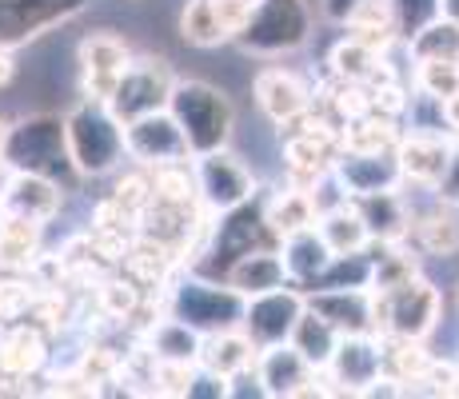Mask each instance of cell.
Listing matches in <instances>:
<instances>
[{"label":"cell","mask_w":459,"mask_h":399,"mask_svg":"<svg viewBox=\"0 0 459 399\" xmlns=\"http://www.w3.org/2000/svg\"><path fill=\"white\" fill-rule=\"evenodd\" d=\"M436 196L444 200V204H459V148L452 152V160H447V172L439 176Z\"/></svg>","instance_id":"74e56055"},{"label":"cell","mask_w":459,"mask_h":399,"mask_svg":"<svg viewBox=\"0 0 459 399\" xmlns=\"http://www.w3.org/2000/svg\"><path fill=\"white\" fill-rule=\"evenodd\" d=\"M168 112L180 120L184 136H188V144H192V156L228 148V140H232L236 108H232V100H228V92H220L208 80H176Z\"/></svg>","instance_id":"7a4b0ae2"},{"label":"cell","mask_w":459,"mask_h":399,"mask_svg":"<svg viewBox=\"0 0 459 399\" xmlns=\"http://www.w3.org/2000/svg\"><path fill=\"white\" fill-rule=\"evenodd\" d=\"M44 363H48V340H44L37 319L21 316L0 327V371L32 379Z\"/></svg>","instance_id":"d6986e66"},{"label":"cell","mask_w":459,"mask_h":399,"mask_svg":"<svg viewBox=\"0 0 459 399\" xmlns=\"http://www.w3.org/2000/svg\"><path fill=\"white\" fill-rule=\"evenodd\" d=\"M13 180H16V168L8 164L4 156H0V208H4V200H8V188H13Z\"/></svg>","instance_id":"ab89813d"},{"label":"cell","mask_w":459,"mask_h":399,"mask_svg":"<svg viewBox=\"0 0 459 399\" xmlns=\"http://www.w3.org/2000/svg\"><path fill=\"white\" fill-rule=\"evenodd\" d=\"M164 308L172 316L188 319L192 327H200L204 335L212 332H228V327L244 324V308L248 296L236 291L228 280H204V276H188L180 283H172V291L164 296Z\"/></svg>","instance_id":"8992f818"},{"label":"cell","mask_w":459,"mask_h":399,"mask_svg":"<svg viewBox=\"0 0 459 399\" xmlns=\"http://www.w3.org/2000/svg\"><path fill=\"white\" fill-rule=\"evenodd\" d=\"M255 0H188L180 16V37L196 48H220L236 44L240 29L248 24Z\"/></svg>","instance_id":"7c38bea8"},{"label":"cell","mask_w":459,"mask_h":399,"mask_svg":"<svg viewBox=\"0 0 459 399\" xmlns=\"http://www.w3.org/2000/svg\"><path fill=\"white\" fill-rule=\"evenodd\" d=\"M44 247V224L29 216H13L8 212L4 232H0V272H32Z\"/></svg>","instance_id":"4316f807"},{"label":"cell","mask_w":459,"mask_h":399,"mask_svg":"<svg viewBox=\"0 0 459 399\" xmlns=\"http://www.w3.org/2000/svg\"><path fill=\"white\" fill-rule=\"evenodd\" d=\"M255 4H260V0H255Z\"/></svg>","instance_id":"bcb514c9"},{"label":"cell","mask_w":459,"mask_h":399,"mask_svg":"<svg viewBox=\"0 0 459 399\" xmlns=\"http://www.w3.org/2000/svg\"><path fill=\"white\" fill-rule=\"evenodd\" d=\"M439 16H452V21H459V0H439Z\"/></svg>","instance_id":"7bdbcfd3"},{"label":"cell","mask_w":459,"mask_h":399,"mask_svg":"<svg viewBox=\"0 0 459 399\" xmlns=\"http://www.w3.org/2000/svg\"><path fill=\"white\" fill-rule=\"evenodd\" d=\"M328 65H332V76L351 80V84H364V88H379L392 80V73L384 68V52L372 48V44H364V40H356V37L335 44Z\"/></svg>","instance_id":"484cf974"},{"label":"cell","mask_w":459,"mask_h":399,"mask_svg":"<svg viewBox=\"0 0 459 399\" xmlns=\"http://www.w3.org/2000/svg\"><path fill=\"white\" fill-rule=\"evenodd\" d=\"M252 92H255V108H260L272 124H280V128L312 108L307 84L296 73H288V68H264V73L255 76Z\"/></svg>","instance_id":"2e32d148"},{"label":"cell","mask_w":459,"mask_h":399,"mask_svg":"<svg viewBox=\"0 0 459 399\" xmlns=\"http://www.w3.org/2000/svg\"><path fill=\"white\" fill-rule=\"evenodd\" d=\"M4 160L16 172H40L65 184L68 172H76L73 156H68V124L56 112H32L8 124V144Z\"/></svg>","instance_id":"277c9868"},{"label":"cell","mask_w":459,"mask_h":399,"mask_svg":"<svg viewBox=\"0 0 459 399\" xmlns=\"http://www.w3.org/2000/svg\"><path fill=\"white\" fill-rule=\"evenodd\" d=\"M320 236L328 239V247L335 256H348V252H368L372 247V228H368V220L359 216L356 204H340V208L324 212L320 216Z\"/></svg>","instance_id":"4dcf8cb0"},{"label":"cell","mask_w":459,"mask_h":399,"mask_svg":"<svg viewBox=\"0 0 459 399\" xmlns=\"http://www.w3.org/2000/svg\"><path fill=\"white\" fill-rule=\"evenodd\" d=\"M340 340H343V332L332 324L328 316H320L316 308H304V316L296 319V332H292V340L288 343H292V348L312 363L316 371H324L332 363L335 348H340Z\"/></svg>","instance_id":"f1b7e54d"},{"label":"cell","mask_w":459,"mask_h":399,"mask_svg":"<svg viewBox=\"0 0 459 399\" xmlns=\"http://www.w3.org/2000/svg\"><path fill=\"white\" fill-rule=\"evenodd\" d=\"M172 88H176V73H172L168 60H160V56H132V65L125 68V76H120L117 92H112L108 108H112V117H117L120 124H132V120L148 117V112L168 108Z\"/></svg>","instance_id":"ba28073f"},{"label":"cell","mask_w":459,"mask_h":399,"mask_svg":"<svg viewBox=\"0 0 459 399\" xmlns=\"http://www.w3.org/2000/svg\"><path fill=\"white\" fill-rule=\"evenodd\" d=\"M395 16H400L403 37H416L423 24L439 16V0H395Z\"/></svg>","instance_id":"8d00e7d4"},{"label":"cell","mask_w":459,"mask_h":399,"mask_svg":"<svg viewBox=\"0 0 459 399\" xmlns=\"http://www.w3.org/2000/svg\"><path fill=\"white\" fill-rule=\"evenodd\" d=\"M4 220H8V212H4V208H0V232H4Z\"/></svg>","instance_id":"f6af8a7d"},{"label":"cell","mask_w":459,"mask_h":399,"mask_svg":"<svg viewBox=\"0 0 459 399\" xmlns=\"http://www.w3.org/2000/svg\"><path fill=\"white\" fill-rule=\"evenodd\" d=\"M452 152H455V148L447 144L439 132L411 128V136H403L400 148H395V160H400L403 180L423 184V188H436L439 176L447 172V160H452Z\"/></svg>","instance_id":"ac0fdd59"},{"label":"cell","mask_w":459,"mask_h":399,"mask_svg":"<svg viewBox=\"0 0 459 399\" xmlns=\"http://www.w3.org/2000/svg\"><path fill=\"white\" fill-rule=\"evenodd\" d=\"M76 60H81V92L88 100H112L120 76L132 65V48L117 32H88L76 44Z\"/></svg>","instance_id":"4fadbf2b"},{"label":"cell","mask_w":459,"mask_h":399,"mask_svg":"<svg viewBox=\"0 0 459 399\" xmlns=\"http://www.w3.org/2000/svg\"><path fill=\"white\" fill-rule=\"evenodd\" d=\"M60 208H65V184L52 180V176H40V172H16L13 188H8V200H4V212L52 224V220L60 216Z\"/></svg>","instance_id":"44dd1931"},{"label":"cell","mask_w":459,"mask_h":399,"mask_svg":"<svg viewBox=\"0 0 459 399\" xmlns=\"http://www.w3.org/2000/svg\"><path fill=\"white\" fill-rule=\"evenodd\" d=\"M192 164H196V188H200V204H204L208 216H224V212L255 200V192H260L252 168L236 152H228V148L192 156Z\"/></svg>","instance_id":"9c48e42d"},{"label":"cell","mask_w":459,"mask_h":399,"mask_svg":"<svg viewBox=\"0 0 459 399\" xmlns=\"http://www.w3.org/2000/svg\"><path fill=\"white\" fill-rule=\"evenodd\" d=\"M416 236H420V247L431 256H455L459 252V216L447 208H436L428 216H420L416 224Z\"/></svg>","instance_id":"d6a6232c"},{"label":"cell","mask_w":459,"mask_h":399,"mask_svg":"<svg viewBox=\"0 0 459 399\" xmlns=\"http://www.w3.org/2000/svg\"><path fill=\"white\" fill-rule=\"evenodd\" d=\"M96 304H100V312L108 316V319H117V324H128V319L136 316V308L144 304V291H140L128 276L100 280V283H96Z\"/></svg>","instance_id":"836d02e7"},{"label":"cell","mask_w":459,"mask_h":399,"mask_svg":"<svg viewBox=\"0 0 459 399\" xmlns=\"http://www.w3.org/2000/svg\"><path fill=\"white\" fill-rule=\"evenodd\" d=\"M307 296L296 291V283H284V288L260 291V296H248V308H244V332L255 340V348H272V343H288L296 332V319L304 316Z\"/></svg>","instance_id":"8fae6325"},{"label":"cell","mask_w":459,"mask_h":399,"mask_svg":"<svg viewBox=\"0 0 459 399\" xmlns=\"http://www.w3.org/2000/svg\"><path fill=\"white\" fill-rule=\"evenodd\" d=\"M376 296V332L400 335V340H428L439 319V291L428 280L411 276L400 288L372 291Z\"/></svg>","instance_id":"52a82bcc"},{"label":"cell","mask_w":459,"mask_h":399,"mask_svg":"<svg viewBox=\"0 0 459 399\" xmlns=\"http://www.w3.org/2000/svg\"><path fill=\"white\" fill-rule=\"evenodd\" d=\"M411 60H452L459 65V21L452 16H436L428 21L416 37H408Z\"/></svg>","instance_id":"1f68e13d"},{"label":"cell","mask_w":459,"mask_h":399,"mask_svg":"<svg viewBox=\"0 0 459 399\" xmlns=\"http://www.w3.org/2000/svg\"><path fill=\"white\" fill-rule=\"evenodd\" d=\"M125 144H128V160H136V164H144V168L192 160L188 136H184L180 120H176L168 108L148 112V117L125 124Z\"/></svg>","instance_id":"5bb4252c"},{"label":"cell","mask_w":459,"mask_h":399,"mask_svg":"<svg viewBox=\"0 0 459 399\" xmlns=\"http://www.w3.org/2000/svg\"><path fill=\"white\" fill-rule=\"evenodd\" d=\"M335 176L343 180V188L351 196H364V192H379V188H395L403 180L400 160L392 152H356V148H343L335 160Z\"/></svg>","instance_id":"ffe728a7"},{"label":"cell","mask_w":459,"mask_h":399,"mask_svg":"<svg viewBox=\"0 0 459 399\" xmlns=\"http://www.w3.org/2000/svg\"><path fill=\"white\" fill-rule=\"evenodd\" d=\"M260 247H284V236L268 224V216H264V200L255 196L248 204H240V208L216 216V224H212V232H208L204 260L196 264V272L200 276L224 280V272L232 268L240 256L260 252Z\"/></svg>","instance_id":"3957f363"},{"label":"cell","mask_w":459,"mask_h":399,"mask_svg":"<svg viewBox=\"0 0 459 399\" xmlns=\"http://www.w3.org/2000/svg\"><path fill=\"white\" fill-rule=\"evenodd\" d=\"M148 348H152L156 360H176V363H200V351H204V332L192 327L188 319L168 312L164 319H156L152 332L144 335Z\"/></svg>","instance_id":"83f0119b"},{"label":"cell","mask_w":459,"mask_h":399,"mask_svg":"<svg viewBox=\"0 0 459 399\" xmlns=\"http://www.w3.org/2000/svg\"><path fill=\"white\" fill-rule=\"evenodd\" d=\"M224 280L232 283L236 291L244 296H260V291H272V288H284L292 283L288 276V264H284V252L280 247H260V252H248L224 272Z\"/></svg>","instance_id":"7402d4cb"},{"label":"cell","mask_w":459,"mask_h":399,"mask_svg":"<svg viewBox=\"0 0 459 399\" xmlns=\"http://www.w3.org/2000/svg\"><path fill=\"white\" fill-rule=\"evenodd\" d=\"M324 379L332 387V395H368L376 379H384V335L351 332L340 340L332 363L324 368Z\"/></svg>","instance_id":"30bf717a"},{"label":"cell","mask_w":459,"mask_h":399,"mask_svg":"<svg viewBox=\"0 0 459 399\" xmlns=\"http://www.w3.org/2000/svg\"><path fill=\"white\" fill-rule=\"evenodd\" d=\"M255 356H260V348H255V340L244 327H228V332H212L204 335V351H200V368L216 371V376L232 379L236 371H248L255 368Z\"/></svg>","instance_id":"d4e9b609"},{"label":"cell","mask_w":459,"mask_h":399,"mask_svg":"<svg viewBox=\"0 0 459 399\" xmlns=\"http://www.w3.org/2000/svg\"><path fill=\"white\" fill-rule=\"evenodd\" d=\"M416 88L436 100L459 96V65L452 60H416Z\"/></svg>","instance_id":"e575fe53"},{"label":"cell","mask_w":459,"mask_h":399,"mask_svg":"<svg viewBox=\"0 0 459 399\" xmlns=\"http://www.w3.org/2000/svg\"><path fill=\"white\" fill-rule=\"evenodd\" d=\"M68 124V156L76 164V176H108L128 156L125 124L112 117L104 100H84L65 117Z\"/></svg>","instance_id":"6da1fadb"},{"label":"cell","mask_w":459,"mask_h":399,"mask_svg":"<svg viewBox=\"0 0 459 399\" xmlns=\"http://www.w3.org/2000/svg\"><path fill=\"white\" fill-rule=\"evenodd\" d=\"M351 204L359 208V216L372 228V239H384V244H395V239L408 236L411 228V212L403 196L395 188H379V192H364V196H351Z\"/></svg>","instance_id":"603a6c76"},{"label":"cell","mask_w":459,"mask_h":399,"mask_svg":"<svg viewBox=\"0 0 459 399\" xmlns=\"http://www.w3.org/2000/svg\"><path fill=\"white\" fill-rule=\"evenodd\" d=\"M255 376H260L264 392L284 399V395H328V379H320L324 371H316L292 343H272L260 348L255 356Z\"/></svg>","instance_id":"9a60e30c"},{"label":"cell","mask_w":459,"mask_h":399,"mask_svg":"<svg viewBox=\"0 0 459 399\" xmlns=\"http://www.w3.org/2000/svg\"><path fill=\"white\" fill-rule=\"evenodd\" d=\"M264 216H268V224L276 228L280 236H292V232H299V228L320 224L316 196L307 188H296V184H288V188H280L276 196L264 200Z\"/></svg>","instance_id":"f546056e"},{"label":"cell","mask_w":459,"mask_h":399,"mask_svg":"<svg viewBox=\"0 0 459 399\" xmlns=\"http://www.w3.org/2000/svg\"><path fill=\"white\" fill-rule=\"evenodd\" d=\"M112 200H117L120 208H125L128 216L140 224V216H144V208L156 200L152 176H144V172H132V176H125V180L117 184V192H112Z\"/></svg>","instance_id":"d590c367"},{"label":"cell","mask_w":459,"mask_h":399,"mask_svg":"<svg viewBox=\"0 0 459 399\" xmlns=\"http://www.w3.org/2000/svg\"><path fill=\"white\" fill-rule=\"evenodd\" d=\"M359 4H364V0H320V16L332 24H348V16L356 13Z\"/></svg>","instance_id":"f35d334b"},{"label":"cell","mask_w":459,"mask_h":399,"mask_svg":"<svg viewBox=\"0 0 459 399\" xmlns=\"http://www.w3.org/2000/svg\"><path fill=\"white\" fill-rule=\"evenodd\" d=\"M4 144H8V124L0 120V156H4Z\"/></svg>","instance_id":"ee69618b"},{"label":"cell","mask_w":459,"mask_h":399,"mask_svg":"<svg viewBox=\"0 0 459 399\" xmlns=\"http://www.w3.org/2000/svg\"><path fill=\"white\" fill-rule=\"evenodd\" d=\"M444 120H447V128H455V132H459V96L444 100Z\"/></svg>","instance_id":"b9f144b4"},{"label":"cell","mask_w":459,"mask_h":399,"mask_svg":"<svg viewBox=\"0 0 459 399\" xmlns=\"http://www.w3.org/2000/svg\"><path fill=\"white\" fill-rule=\"evenodd\" d=\"M13 76H16L13 56H8V48H0V88H4V84H13Z\"/></svg>","instance_id":"60d3db41"},{"label":"cell","mask_w":459,"mask_h":399,"mask_svg":"<svg viewBox=\"0 0 459 399\" xmlns=\"http://www.w3.org/2000/svg\"><path fill=\"white\" fill-rule=\"evenodd\" d=\"M307 37H312L307 0H260L236 37V48L248 56H284V52L304 48Z\"/></svg>","instance_id":"5b68a950"},{"label":"cell","mask_w":459,"mask_h":399,"mask_svg":"<svg viewBox=\"0 0 459 399\" xmlns=\"http://www.w3.org/2000/svg\"><path fill=\"white\" fill-rule=\"evenodd\" d=\"M307 308L328 316L343 335L376 332V296L372 288H316L307 291Z\"/></svg>","instance_id":"e0dca14e"},{"label":"cell","mask_w":459,"mask_h":399,"mask_svg":"<svg viewBox=\"0 0 459 399\" xmlns=\"http://www.w3.org/2000/svg\"><path fill=\"white\" fill-rule=\"evenodd\" d=\"M284 264H288V276L299 288V283H307L312 288L316 280L328 272V264L335 260V252L328 247V239L320 236V228H299V232L284 236Z\"/></svg>","instance_id":"cb8c5ba5"}]
</instances>
